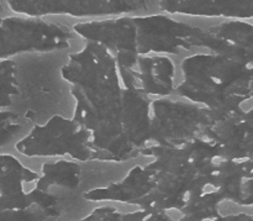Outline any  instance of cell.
<instances>
[{
	"instance_id": "cell-1",
	"label": "cell",
	"mask_w": 253,
	"mask_h": 221,
	"mask_svg": "<svg viewBox=\"0 0 253 221\" xmlns=\"http://www.w3.org/2000/svg\"><path fill=\"white\" fill-rule=\"evenodd\" d=\"M10 14L44 19H108L158 11L155 1H5Z\"/></svg>"
},
{
	"instance_id": "cell-2",
	"label": "cell",
	"mask_w": 253,
	"mask_h": 221,
	"mask_svg": "<svg viewBox=\"0 0 253 221\" xmlns=\"http://www.w3.org/2000/svg\"><path fill=\"white\" fill-rule=\"evenodd\" d=\"M31 126L12 110H0V151L10 150Z\"/></svg>"
},
{
	"instance_id": "cell-3",
	"label": "cell",
	"mask_w": 253,
	"mask_h": 221,
	"mask_svg": "<svg viewBox=\"0 0 253 221\" xmlns=\"http://www.w3.org/2000/svg\"><path fill=\"white\" fill-rule=\"evenodd\" d=\"M16 96L14 59H0V110H11Z\"/></svg>"
},
{
	"instance_id": "cell-4",
	"label": "cell",
	"mask_w": 253,
	"mask_h": 221,
	"mask_svg": "<svg viewBox=\"0 0 253 221\" xmlns=\"http://www.w3.org/2000/svg\"><path fill=\"white\" fill-rule=\"evenodd\" d=\"M0 221H32V209L30 210H1Z\"/></svg>"
},
{
	"instance_id": "cell-5",
	"label": "cell",
	"mask_w": 253,
	"mask_h": 221,
	"mask_svg": "<svg viewBox=\"0 0 253 221\" xmlns=\"http://www.w3.org/2000/svg\"><path fill=\"white\" fill-rule=\"evenodd\" d=\"M239 110L241 111L242 114H250L253 111V95L247 96V98L242 99L239 103Z\"/></svg>"
},
{
	"instance_id": "cell-6",
	"label": "cell",
	"mask_w": 253,
	"mask_h": 221,
	"mask_svg": "<svg viewBox=\"0 0 253 221\" xmlns=\"http://www.w3.org/2000/svg\"><path fill=\"white\" fill-rule=\"evenodd\" d=\"M235 21H240L242 24L250 25V26L253 27V16H246V17H234Z\"/></svg>"
},
{
	"instance_id": "cell-7",
	"label": "cell",
	"mask_w": 253,
	"mask_h": 221,
	"mask_svg": "<svg viewBox=\"0 0 253 221\" xmlns=\"http://www.w3.org/2000/svg\"><path fill=\"white\" fill-rule=\"evenodd\" d=\"M246 68L247 69H253V62H249V63L246 64Z\"/></svg>"
}]
</instances>
